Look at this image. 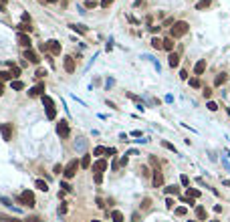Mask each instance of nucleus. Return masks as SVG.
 Returning a JSON list of instances; mask_svg holds the SVG:
<instances>
[{
    "mask_svg": "<svg viewBox=\"0 0 230 222\" xmlns=\"http://www.w3.org/2000/svg\"><path fill=\"white\" fill-rule=\"evenodd\" d=\"M188 31H190V24L186 22V20H176L172 31H170V36L172 38H182L184 35H188Z\"/></svg>",
    "mask_w": 230,
    "mask_h": 222,
    "instance_id": "nucleus-1",
    "label": "nucleus"
},
{
    "mask_svg": "<svg viewBox=\"0 0 230 222\" xmlns=\"http://www.w3.org/2000/svg\"><path fill=\"white\" fill-rule=\"evenodd\" d=\"M41 51H50L53 55H61V42L55 41V38H50V41H46L45 45L41 46Z\"/></svg>",
    "mask_w": 230,
    "mask_h": 222,
    "instance_id": "nucleus-2",
    "label": "nucleus"
},
{
    "mask_svg": "<svg viewBox=\"0 0 230 222\" xmlns=\"http://www.w3.org/2000/svg\"><path fill=\"white\" fill-rule=\"evenodd\" d=\"M18 200H20V202L24 204V206H28V208H32V206H35V204H36V200H35V194H32L31 190H24L22 194L18 196Z\"/></svg>",
    "mask_w": 230,
    "mask_h": 222,
    "instance_id": "nucleus-3",
    "label": "nucleus"
},
{
    "mask_svg": "<svg viewBox=\"0 0 230 222\" xmlns=\"http://www.w3.org/2000/svg\"><path fill=\"white\" fill-rule=\"evenodd\" d=\"M79 162L77 160H73V162H69L67 164V168H65V172H63V176L67 178V180H71V178H75V174H77V170H79Z\"/></svg>",
    "mask_w": 230,
    "mask_h": 222,
    "instance_id": "nucleus-4",
    "label": "nucleus"
},
{
    "mask_svg": "<svg viewBox=\"0 0 230 222\" xmlns=\"http://www.w3.org/2000/svg\"><path fill=\"white\" fill-rule=\"evenodd\" d=\"M57 133H59V135H61V138H63V139H65V138H69V133H71V129H69V123H67V121H65V119H61V121H59V123H57Z\"/></svg>",
    "mask_w": 230,
    "mask_h": 222,
    "instance_id": "nucleus-5",
    "label": "nucleus"
},
{
    "mask_svg": "<svg viewBox=\"0 0 230 222\" xmlns=\"http://www.w3.org/2000/svg\"><path fill=\"white\" fill-rule=\"evenodd\" d=\"M16 41H18V45L24 46V49H31V45H32L31 36H28L26 32H18V35H16Z\"/></svg>",
    "mask_w": 230,
    "mask_h": 222,
    "instance_id": "nucleus-6",
    "label": "nucleus"
},
{
    "mask_svg": "<svg viewBox=\"0 0 230 222\" xmlns=\"http://www.w3.org/2000/svg\"><path fill=\"white\" fill-rule=\"evenodd\" d=\"M0 131H2V139L4 142H10L12 139V123H2V127H0Z\"/></svg>",
    "mask_w": 230,
    "mask_h": 222,
    "instance_id": "nucleus-7",
    "label": "nucleus"
},
{
    "mask_svg": "<svg viewBox=\"0 0 230 222\" xmlns=\"http://www.w3.org/2000/svg\"><path fill=\"white\" fill-rule=\"evenodd\" d=\"M63 67H65L67 73H75V57H71V55H67L65 59H63Z\"/></svg>",
    "mask_w": 230,
    "mask_h": 222,
    "instance_id": "nucleus-8",
    "label": "nucleus"
},
{
    "mask_svg": "<svg viewBox=\"0 0 230 222\" xmlns=\"http://www.w3.org/2000/svg\"><path fill=\"white\" fill-rule=\"evenodd\" d=\"M38 95H45V83H38L32 89H28V97H38Z\"/></svg>",
    "mask_w": 230,
    "mask_h": 222,
    "instance_id": "nucleus-9",
    "label": "nucleus"
},
{
    "mask_svg": "<svg viewBox=\"0 0 230 222\" xmlns=\"http://www.w3.org/2000/svg\"><path fill=\"white\" fill-rule=\"evenodd\" d=\"M24 59H26L28 63H35V65H38V63H41V59H38V55L35 53V51L32 49H26L24 51Z\"/></svg>",
    "mask_w": 230,
    "mask_h": 222,
    "instance_id": "nucleus-10",
    "label": "nucleus"
},
{
    "mask_svg": "<svg viewBox=\"0 0 230 222\" xmlns=\"http://www.w3.org/2000/svg\"><path fill=\"white\" fill-rule=\"evenodd\" d=\"M105 170H107V162L105 160H97L95 164H93V172L95 174H103Z\"/></svg>",
    "mask_w": 230,
    "mask_h": 222,
    "instance_id": "nucleus-11",
    "label": "nucleus"
},
{
    "mask_svg": "<svg viewBox=\"0 0 230 222\" xmlns=\"http://www.w3.org/2000/svg\"><path fill=\"white\" fill-rule=\"evenodd\" d=\"M153 186H156V188L164 186V176H161L160 170H153Z\"/></svg>",
    "mask_w": 230,
    "mask_h": 222,
    "instance_id": "nucleus-12",
    "label": "nucleus"
},
{
    "mask_svg": "<svg viewBox=\"0 0 230 222\" xmlns=\"http://www.w3.org/2000/svg\"><path fill=\"white\" fill-rule=\"evenodd\" d=\"M204 71H206V61H204V59H200V61L194 65V73H196V75H202Z\"/></svg>",
    "mask_w": 230,
    "mask_h": 222,
    "instance_id": "nucleus-13",
    "label": "nucleus"
},
{
    "mask_svg": "<svg viewBox=\"0 0 230 222\" xmlns=\"http://www.w3.org/2000/svg\"><path fill=\"white\" fill-rule=\"evenodd\" d=\"M168 63H170V67H178L180 65V57H178V53H170V57H168Z\"/></svg>",
    "mask_w": 230,
    "mask_h": 222,
    "instance_id": "nucleus-14",
    "label": "nucleus"
},
{
    "mask_svg": "<svg viewBox=\"0 0 230 222\" xmlns=\"http://www.w3.org/2000/svg\"><path fill=\"white\" fill-rule=\"evenodd\" d=\"M164 49L168 51V53H172V51H174V38H172V36L164 38Z\"/></svg>",
    "mask_w": 230,
    "mask_h": 222,
    "instance_id": "nucleus-15",
    "label": "nucleus"
},
{
    "mask_svg": "<svg viewBox=\"0 0 230 222\" xmlns=\"http://www.w3.org/2000/svg\"><path fill=\"white\" fill-rule=\"evenodd\" d=\"M226 79H228V75H226V73H220V75L214 79V85H216V87H220V85L226 83Z\"/></svg>",
    "mask_w": 230,
    "mask_h": 222,
    "instance_id": "nucleus-16",
    "label": "nucleus"
},
{
    "mask_svg": "<svg viewBox=\"0 0 230 222\" xmlns=\"http://www.w3.org/2000/svg\"><path fill=\"white\" fill-rule=\"evenodd\" d=\"M212 0H200L198 4H196V10H206V8H210Z\"/></svg>",
    "mask_w": 230,
    "mask_h": 222,
    "instance_id": "nucleus-17",
    "label": "nucleus"
},
{
    "mask_svg": "<svg viewBox=\"0 0 230 222\" xmlns=\"http://www.w3.org/2000/svg\"><path fill=\"white\" fill-rule=\"evenodd\" d=\"M42 105H45V109H50V107H55V101L49 95H42Z\"/></svg>",
    "mask_w": 230,
    "mask_h": 222,
    "instance_id": "nucleus-18",
    "label": "nucleus"
},
{
    "mask_svg": "<svg viewBox=\"0 0 230 222\" xmlns=\"http://www.w3.org/2000/svg\"><path fill=\"white\" fill-rule=\"evenodd\" d=\"M186 196H188V198H200V190H196V188H188V190H186Z\"/></svg>",
    "mask_w": 230,
    "mask_h": 222,
    "instance_id": "nucleus-19",
    "label": "nucleus"
},
{
    "mask_svg": "<svg viewBox=\"0 0 230 222\" xmlns=\"http://www.w3.org/2000/svg\"><path fill=\"white\" fill-rule=\"evenodd\" d=\"M71 28H73L75 32H81V35H87V27H83V24H69Z\"/></svg>",
    "mask_w": 230,
    "mask_h": 222,
    "instance_id": "nucleus-20",
    "label": "nucleus"
},
{
    "mask_svg": "<svg viewBox=\"0 0 230 222\" xmlns=\"http://www.w3.org/2000/svg\"><path fill=\"white\" fill-rule=\"evenodd\" d=\"M151 46H153V49H157V51L164 49V41H161V38H157V36H153V38H151Z\"/></svg>",
    "mask_w": 230,
    "mask_h": 222,
    "instance_id": "nucleus-21",
    "label": "nucleus"
},
{
    "mask_svg": "<svg viewBox=\"0 0 230 222\" xmlns=\"http://www.w3.org/2000/svg\"><path fill=\"white\" fill-rule=\"evenodd\" d=\"M89 166H91V156H89V153H85V156H83V160H81V168H83V170H87Z\"/></svg>",
    "mask_w": 230,
    "mask_h": 222,
    "instance_id": "nucleus-22",
    "label": "nucleus"
},
{
    "mask_svg": "<svg viewBox=\"0 0 230 222\" xmlns=\"http://www.w3.org/2000/svg\"><path fill=\"white\" fill-rule=\"evenodd\" d=\"M10 85H12V89H14V91H22V89H24V83H22V81H18V79L10 81Z\"/></svg>",
    "mask_w": 230,
    "mask_h": 222,
    "instance_id": "nucleus-23",
    "label": "nucleus"
},
{
    "mask_svg": "<svg viewBox=\"0 0 230 222\" xmlns=\"http://www.w3.org/2000/svg\"><path fill=\"white\" fill-rule=\"evenodd\" d=\"M18 31H20V32H26V35H28V32L32 31L31 22H20V24H18Z\"/></svg>",
    "mask_w": 230,
    "mask_h": 222,
    "instance_id": "nucleus-24",
    "label": "nucleus"
},
{
    "mask_svg": "<svg viewBox=\"0 0 230 222\" xmlns=\"http://www.w3.org/2000/svg\"><path fill=\"white\" fill-rule=\"evenodd\" d=\"M196 218H198V220H206V210H204L202 206L196 208Z\"/></svg>",
    "mask_w": 230,
    "mask_h": 222,
    "instance_id": "nucleus-25",
    "label": "nucleus"
},
{
    "mask_svg": "<svg viewBox=\"0 0 230 222\" xmlns=\"http://www.w3.org/2000/svg\"><path fill=\"white\" fill-rule=\"evenodd\" d=\"M35 186H36L41 192H46V190H49V184H46L45 180H36V182H35Z\"/></svg>",
    "mask_w": 230,
    "mask_h": 222,
    "instance_id": "nucleus-26",
    "label": "nucleus"
},
{
    "mask_svg": "<svg viewBox=\"0 0 230 222\" xmlns=\"http://www.w3.org/2000/svg\"><path fill=\"white\" fill-rule=\"evenodd\" d=\"M165 194H168V196H178V194H180V188H178V186H168V188H165Z\"/></svg>",
    "mask_w": 230,
    "mask_h": 222,
    "instance_id": "nucleus-27",
    "label": "nucleus"
},
{
    "mask_svg": "<svg viewBox=\"0 0 230 222\" xmlns=\"http://www.w3.org/2000/svg\"><path fill=\"white\" fill-rule=\"evenodd\" d=\"M14 77H12L10 71H0V81H12Z\"/></svg>",
    "mask_w": 230,
    "mask_h": 222,
    "instance_id": "nucleus-28",
    "label": "nucleus"
},
{
    "mask_svg": "<svg viewBox=\"0 0 230 222\" xmlns=\"http://www.w3.org/2000/svg\"><path fill=\"white\" fill-rule=\"evenodd\" d=\"M111 220H113V222H123V214H121L119 210H113V212H111Z\"/></svg>",
    "mask_w": 230,
    "mask_h": 222,
    "instance_id": "nucleus-29",
    "label": "nucleus"
},
{
    "mask_svg": "<svg viewBox=\"0 0 230 222\" xmlns=\"http://www.w3.org/2000/svg\"><path fill=\"white\" fill-rule=\"evenodd\" d=\"M8 67H10V73H12V77H20V67H16V65H12V63H8Z\"/></svg>",
    "mask_w": 230,
    "mask_h": 222,
    "instance_id": "nucleus-30",
    "label": "nucleus"
},
{
    "mask_svg": "<svg viewBox=\"0 0 230 222\" xmlns=\"http://www.w3.org/2000/svg\"><path fill=\"white\" fill-rule=\"evenodd\" d=\"M103 153H107V147H103V146H97L93 149V156H103Z\"/></svg>",
    "mask_w": 230,
    "mask_h": 222,
    "instance_id": "nucleus-31",
    "label": "nucleus"
},
{
    "mask_svg": "<svg viewBox=\"0 0 230 222\" xmlns=\"http://www.w3.org/2000/svg\"><path fill=\"white\" fill-rule=\"evenodd\" d=\"M161 146H164L165 149H170V152H174V153L178 152V149H176V146H174V143H170V142H161Z\"/></svg>",
    "mask_w": 230,
    "mask_h": 222,
    "instance_id": "nucleus-32",
    "label": "nucleus"
},
{
    "mask_svg": "<svg viewBox=\"0 0 230 222\" xmlns=\"http://www.w3.org/2000/svg\"><path fill=\"white\" fill-rule=\"evenodd\" d=\"M186 212H188V208H186V206H178L176 208V216H186Z\"/></svg>",
    "mask_w": 230,
    "mask_h": 222,
    "instance_id": "nucleus-33",
    "label": "nucleus"
},
{
    "mask_svg": "<svg viewBox=\"0 0 230 222\" xmlns=\"http://www.w3.org/2000/svg\"><path fill=\"white\" fill-rule=\"evenodd\" d=\"M46 117L50 119V121H53L55 117H57V111H55V107H50V109H46Z\"/></svg>",
    "mask_w": 230,
    "mask_h": 222,
    "instance_id": "nucleus-34",
    "label": "nucleus"
},
{
    "mask_svg": "<svg viewBox=\"0 0 230 222\" xmlns=\"http://www.w3.org/2000/svg\"><path fill=\"white\" fill-rule=\"evenodd\" d=\"M190 87H194V89H198V87H200V79H198V77L190 79Z\"/></svg>",
    "mask_w": 230,
    "mask_h": 222,
    "instance_id": "nucleus-35",
    "label": "nucleus"
},
{
    "mask_svg": "<svg viewBox=\"0 0 230 222\" xmlns=\"http://www.w3.org/2000/svg\"><path fill=\"white\" fill-rule=\"evenodd\" d=\"M206 107L210 109V111H216V109H218V103H216V101H208V103H206Z\"/></svg>",
    "mask_w": 230,
    "mask_h": 222,
    "instance_id": "nucleus-36",
    "label": "nucleus"
},
{
    "mask_svg": "<svg viewBox=\"0 0 230 222\" xmlns=\"http://www.w3.org/2000/svg\"><path fill=\"white\" fill-rule=\"evenodd\" d=\"M180 182H182V186H186V188H188V186H190V178H188V176H186V174H184V176H182V178H180Z\"/></svg>",
    "mask_w": 230,
    "mask_h": 222,
    "instance_id": "nucleus-37",
    "label": "nucleus"
},
{
    "mask_svg": "<svg viewBox=\"0 0 230 222\" xmlns=\"http://www.w3.org/2000/svg\"><path fill=\"white\" fill-rule=\"evenodd\" d=\"M59 214H67V204L65 202L59 204Z\"/></svg>",
    "mask_w": 230,
    "mask_h": 222,
    "instance_id": "nucleus-38",
    "label": "nucleus"
},
{
    "mask_svg": "<svg viewBox=\"0 0 230 222\" xmlns=\"http://www.w3.org/2000/svg\"><path fill=\"white\" fill-rule=\"evenodd\" d=\"M95 6H97L95 0H87V2H85V8H95Z\"/></svg>",
    "mask_w": 230,
    "mask_h": 222,
    "instance_id": "nucleus-39",
    "label": "nucleus"
},
{
    "mask_svg": "<svg viewBox=\"0 0 230 222\" xmlns=\"http://www.w3.org/2000/svg\"><path fill=\"white\" fill-rule=\"evenodd\" d=\"M45 75H46V71H45V69H38L35 77H36V79H42V77H45Z\"/></svg>",
    "mask_w": 230,
    "mask_h": 222,
    "instance_id": "nucleus-40",
    "label": "nucleus"
},
{
    "mask_svg": "<svg viewBox=\"0 0 230 222\" xmlns=\"http://www.w3.org/2000/svg\"><path fill=\"white\" fill-rule=\"evenodd\" d=\"M111 4H113V0H101V6L103 8H109Z\"/></svg>",
    "mask_w": 230,
    "mask_h": 222,
    "instance_id": "nucleus-41",
    "label": "nucleus"
},
{
    "mask_svg": "<svg viewBox=\"0 0 230 222\" xmlns=\"http://www.w3.org/2000/svg\"><path fill=\"white\" fill-rule=\"evenodd\" d=\"M26 222H42V218H38V216H28Z\"/></svg>",
    "mask_w": 230,
    "mask_h": 222,
    "instance_id": "nucleus-42",
    "label": "nucleus"
},
{
    "mask_svg": "<svg viewBox=\"0 0 230 222\" xmlns=\"http://www.w3.org/2000/svg\"><path fill=\"white\" fill-rule=\"evenodd\" d=\"M103 182V174H95V184H101Z\"/></svg>",
    "mask_w": 230,
    "mask_h": 222,
    "instance_id": "nucleus-43",
    "label": "nucleus"
},
{
    "mask_svg": "<svg viewBox=\"0 0 230 222\" xmlns=\"http://www.w3.org/2000/svg\"><path fill=\"white\" fill-rule=\"evenodd\" d=\"M204 97H206V99H210V97H212V89H204Z\"/></svg>",
    "mask_w": 230,
    "mask_h": 222,
    "instance_id": "nucleus-44",
    "label": "nucleus"
},
{
    "mask_svg": "<svg viewBox=\"0 0 230 222\" xmlns=\"http://www.w3.org/2000/svg\"><path fill=\"white\" fill-rule=\"evenodd\" d=\"M184 202H186V204H190V206H194V204H196V200H194V198H188V196H186V198H184Z\"/></svg>",
    "mask_w": 230,
    "mask_h": 222,
    "instance_id": "nucleus-45",
    "label": "nucleus"
},
{
    "mask_svg": "<svg viewBox=\"0 0 230 222\" xmlns=\"http://www.w3.org/2000/svg\"><path fill=\"white\" fill-rule=\"evenodd\" d=\"M61 188H65V192H71V190H73V188L67 184V182H63V184H61Z\"/></svg>",
    "mask_w": 230,
    "mask_h": 222,
    "instance_id": "nucleus-46",
    "label": "nucleus"
},
{
    "mask_svg": "<svg viewBox=\"0 0 230 222\" xmlns=\"http://www.w3.org/2000/svg\"><path fill=\"white\" fill-rule=\"evenodd\" d=\"M141 174H143V176H150V170H147V166H141Z\"/></svg>",
    "mask_w": 230,
    "mask_h": 222,
    "instance_id": "nucleus-47",
    "label": "nucleus"
},
{
    "mask_svg": "<svg viewBox=\"0 0 230 222\" xmlns=\"http://www.w3.org/2000/svg\"><path fill=\"white\" fill-rule=\"evenodd\" d=\"M180 79H188V71L182 69V71H180Z\"/></svg>",
    "mask_w": 230,
    "mask_h": 222,
    "instance_id": "nucleus-48",
    "label": "nucleus"
},
{
    "mask_svg": "<svg viewBox=\"0 0 230 222\" xmlns=\"http://www.w3.org/2000/svg\"><path fill=\"white\" fill-rule=\"evenodd\" d=\"M174 22H176V20H174V18H165V22H164V27H170V24H174Z\"/></svg>",
    "mask_w": 230,
    "mask_h": 222,
    "instance_id": "nucleus-49",
    "label": "nucleus"
},
{
    "mask_svg": "<svg viewBox=\"0 0 230 222\" xmlns=\"http://www.w3.org/2000/svg\"><path fill=\"white\" fill-rule=\"evenodd\" d=\"M165 206H168V208H174V200L168 198V200H165Z\"/></svg>",
    "mask_w": 230,
    "mask_h": 222,
    "instance_id": "nucleus-50",
    "label": "nucleus"
},
{
    "mask_svg": "<svg viewBox=\"0 0 230 222\" xmlns=\"http://www.w3.org/2000/svg\"><path fill=\"white\" fill-rule=\"evenodd\" d=\"M22 22H31V16H28L26 12H24V14H22Z\"/></svg>",
    "mask_w": 230,
    "mask_h": 222,
    "instance_id": "nucleus-51",
    "label": "nucleus"
},
{
    "mask_svg": "<svg viewBox=\"0 0 230 222\" xmlns=\"http://www.w3.org/2000/svg\"><path fill=\"white\" fill-rule=\"evenodd\" d=\"M119 166H127V156H125V157H121V160H119Z\"/></svg>",
    "mask_w": 230,
    "mask_h": 222,
    "instance_id": "nucleus-52",
    "label": "nucleus"
},
{
    "mask_svg": "<svg viewBox=\"0 0 230 222\" xmlns=\"http://www.w3.org/2000/svg\"><path fill=\"white\" fill-rule=\"evenodd\" d=\"M160 28H161V27H150V31L153 32V35H156V32H160Z\"/></svg>",
    "mask_w": 230,
    "mask_h": 222,
    "instance_id": "nucleus-53",
    "label": "nucleus"
},
{
    "mask_svg": "<svg viewBox=\"0 0 230 222\" xmlns=\"http://www.w3.org/2000/svg\"><path fill=\"white\" fill-rule=\"evenodd\" d=\"M107 156H115V147H107Z\"/></svg>",
    "mask_w": 230,
    "mask_h": 222,
    "instance_id": "nucleus-54",
    "label": "nucleus"
},
{
    "mask_svg": "<svg viewBox=\"0 0 230 222\" xmlns=\"http://www.w3.org/2000/svg\"><path fill=\"white\" fill-rule=\"evenodd\" d=\"M61 172H65V170H61V166L57 164V166H55V174H61Z\"/></svg>",
    "mask_w": 230,
    "mask_h": 222,
    "instance_id": "nucleus-55",
    "label": "nucleus"
},
{
    "mask_svg": "<svg viewBox=\"0 0 230 222\" xmlns=\"http://www.w3.org/2000/svg\"><path fill=\"white\" fill-rule=\"evenodd\" d=\"M2 93H4V83L0 81V97H2Z\"/></svg>",
    "mask_w": 230,
    "mask_h": 222,
    "instance_id": "nucleus-56",
    "label": "nucleus"
},
{
    "mask_svg": "<svg viewBox=\"0 0 230 222\" xmlns=\"http://www.w3.org/2000/svg\"><path fill=\"white\" fill-rule=\"evenodd\" d=\"M0 12H6V8H4V4L0 2Z\"/></svg>",
    "mask_w": 230,
    "mask_h": 222,
    "instance_id": "nucleus-57",
    "label": "nucleus"
},
{
    "mask_svg": "<svg viewBox=\"0 0 230 222\" xmlns=\"http://www.w3.org/2000/svg\"><path fill=\"white\" fill-rule=\"evenodd\" d=\"M0 2H2V4H6V2H8V0H0Z\"/></svg>",
    "mask_w": 230,
    "mask_h": 222,
    "instance_id": "nucleus-58",
    "label": "nucleus"
},
{
    "mask_svg": "<svg viewBox=\"0 0 230 222\" xmlns=\"http://www.w3.org/2000/svg\"><path fill=\"white\" fill-rule=\"evenodd\" d=\"M49 2H59V0H49Z\"/></svg>",
    "mask_w": 230,
    "mask_h": 222,
    "instance_id": "nucleus-59",
    "label": "nucleus"
},
{
    "mask_svg": "<svg viewBox=\"0 0 230 222\" xmlns=\"http://www.w3.org/2000/svg\"><path fill=\"white\" fill-rule=\"evenodd\" d=\"M188 222H198V220H188Z\"/></svg>",
    "mask_w": 230,
    "mask_h": 222,
    "instance_id": "nucleus-60",
    "label": "nucleus"
},
{
    "mask_svg": "<svg viewBox=\"0 0 230 222\" xmlns=\"http://www.w3.org/2000/svg\"><path fill=\"white\" fill-rule=\"evenodd\" d=\"M10 222H20V220H10Z\"/></svg>",
    "mask_w": 230,
    "mask_h": 222,
    "instance_id": "nucleus-61",
    "label": "nucleus"
},
{
    "mask_svg": "<svg viewBox=\"0 0 230 222\" xmlns=\"http://www.w3.org/2000/svg\"><path fill=\"white\" fill-rule=\"evenodd\" d=\"M210 222H218V220H210Z\"/></svg>",
    "mask_w": 230,
    "mask_h": 222,
    "instance_id": "nucleus-62",
    "label": "nucleus"
},
{
    "mask_svg": "<svg viewBox=\"0 0 230 222\" xmlns=\"http://www.w3.org/2000/svg\"><path fill=\"white\" fill-rule=\"evenodd\" d=\"M228 115H230V107H228Z\"/></svg>",
    "mask_w": 230,
    "mask_h": 222,
    "instance_id": "nucleus-63",
    "label": "nucleus"
},
{
    "mask_svg": "<svg viewBox=\"0 0 230 222\" xmlns=\"http://www.w3.org/2000/svg\"><path fill=\"white\" fill-rule=\"evenodd\" d=\"M93 222H99V220H93Z\"/></svg>",
    "mask_w": 230,
    "mask_h": 222,
    "instance_id": "nucleus-64",
    "label": "nucleus"
}]
</instances>
